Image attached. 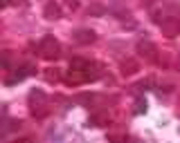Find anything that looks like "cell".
Segmentation results:
<instances>
[{"mask_svg": "<svg viewBox=\"0 0 180 143\" xmlns=\"http://www.w3.org/2000/svg\"><path fill=\"white\" fill-rule=\"evenodd\" d=\"M144 109H146V103L137 101V107H135V112H144Z\"/></svg>", "mask_w": 180, "mask_h": 143, "instance_id": "1", "label": "cell"}]
</instances>
